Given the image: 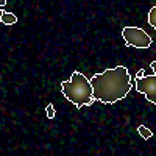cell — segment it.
Returning <instances> with one entry per match:
<instances>
[{"label": "cell", "mask_w": 156, "mask_h": 156, "mask_svg": "<svg viewBox=\"0 0 156 156\" xmlns=\"http://www.w3.org/2000/svg\"><path fill=\"white\" fill-rule=\"evenodd\" d=\"M2 14H3V9H0V19H2Z\"/></svg>", "instance_id": "12"}, {"label": "cell", "mask_w": 156, "mask_h": 156, "mask_svg": "<svg viewBox=\"0 0 156 156\" xmlns=\"http://www.w3.org/2000/svg\"><path fill=\"white\" fill-rule=\"evenodd\" d=\"M137 133L140 134L142 139H150V137L153 136V133L150 131V129H148L145 125H139V126H137Z\"/></svg>", "instance_id": "6"}, {"label": "cell", "mask_w": 156, "mask_h": 156, "mask_svg": "<svg viewBox=\"0 0 156 156\" xmlns=\"http://www.w3.org/2000/svg\"><path fill=\"white\" fill-rule=\"evenodd\" d=\"M142 75H144V69H140V70H139V73H137L136 76H142Z\"/></svg>", "instance_id": "11"}, {"label": "cell", "mask_w": 156, "mask_h": 156, "mask_svg": "<svg viewBox=\"0 0 156 156\" xmlns=\"http://www.w3.org/2000/svg\"><path fill=\"white\" fill-rule=\"evenodd\" d=\"M6 5V0H0V8H3Z\"/></svg>", "instance_id": "10"}, {"label": "cell", "mask_w": 156, "mask_h": 156, "mask_svg": "<svg viewBox=\"0 0 156 156\" xmlns=\"http://www.w3.org/2000/svg\"><path fill=\"white\" fill-rule=\"evenodd\" d=\"M122 37L128 47H134V48H148L151 45V37L147 34L145 30L137 28V27H125L122 30Z\"/></svg>", "instance_id": "3"}, {"label": "cell", "mask_w": 156, "mask_h": 156, "mask_svg": "<svg viewBox=\"0 0 156 156\" xmlns=\"http://www.w3.org/2000/svg\"><path fill=\"white\" fill-rule=\"evenodd\" d=\"M148 23L151 25L153 28H156V6H151V8H150V12H148Z\"/></svg>", "instance_id": "7"}, {"label": "cell", "mask_w": 156, "mask_h": 156, "mask_svg": "<svg viewBox=\"0 0 156 156\" xmlns=\"http://www.w3.org/2000/svg\"><path fill=\"white\" fill-rule=\"evenodd\" d=\"M150 67L153 69V73L156 75V61H153V62H150Z\"/></svg>", "instance_id": "9"}, {"label": "cell", "mask_w": 156, "mask_h": 156, "mask_svg": "<svg viewBox=\"0 0 156 156\" xmlns=\"http://www.w3.org/2000/svg\"><path fill=\"white\" fill-rule=\"evenodd\" d=\"M61 90L64 97L76 108H83L84 105H92L95 101L92 97V86L87 76H84L81 72H73L70 75V80L61 83Z\"/></svg>", "instance_id": "2"}, {"label": "cell", "mask_w": 156, "mask_h": 156, "mask_svg": "<svg viewBox=\"0 0 156 156\" xmlns=\"http://www.w3.org/2000/svg\"><path fill=\"white\" fill-rule=\"evenodd\" d=\"M45 112H47V117L48 119H55V115H56V112H55V108H53V105H47V108H45Z\"/></svg>", "instance_id": "8"}, {"label": "cell", "mask_w": 156, "mask_h": 156, "mask_svg": "<svg viewBox=\"0 0 156 156\" xmlns=\"http://www.w3.org/2000/svg\"><path fill=\"white\" fill-rule=\"evenodd\" d=\"M136 90L140 94H144L145 98L150 103H156V75H150V76H136V81H134Z\"/></svg>", "instance_id": "4"}, {"label": "cell", "mask_w": 156, "mask_h": 156, "mask_svg": "<svg viewBox=\"0 0 156 156\" xmlns=\"http://www.w3.org/2000/svg\"><path fill=\"white\" fill-rule=\"evenodd\" d=\"M92 97L105 105H111L125 98L131 90V75L125 66L106 69L90 78Z\"/></svg>", "instance_id": "1"}, {"label": "cell", "mask_w": 156, "mask_h": 156, "mask_svg": "<svg viewBox=\"0 0 156 156\" xmlns=\"http://www.w3.org/2000/svg\"><path fill=\"white\" fill-rule=\"evenodd\" d=\"M0 22L5 23V25H14V23H17V16H16V14H12V12H6V11H3Z\"/></svg>", "instance_id": "5"}]
</instances>
